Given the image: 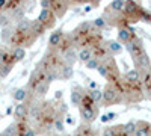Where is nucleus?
<instances>
[{"label": "nucleus", "mask_w": 151, "mask_h": 136, "mask_svg": "<svg viewBox=\"0 0 151 136\" xmlns=\"http://www.w3.org/2000/svg\"><path fill=\"white\" fill-rule=\"evenodd\" d=\"M121 101H124V95H122V92H121L113 83L109 82V83L104 86V89H103L101 104H104V106H112V104L121 103Z\"/></svg>", "instance_id": "nucleus-1"}, {"label": "nucleus", "mask_w": 151, "mask_h": 136, "mask_svg": "<svg viewBox=\"0 0 151 136\" xmlns=\"http://www.w3.org/2000/svg\"><path fill=\"white\" fill-rule=\"evenodd\" d=\"M36 20L40 21L47 30H48V29H55L56 21H58L56 15H55L50 9H41L40 14H38V18H36Z\"/></svg>", "instance_id": "nucleus-2"}, {"label": "nucleus", "mask_w": 151, "mask_h": 136, "mask_svg": "<svg viewBox=\"0 0 151 136\" xmlns=\"http://www.w3.org/2000/svg\"><path fill=\"white\" fill-rule=\"evenodd\" d=\"M68 9H70V3L67 0H50V11L56 15L58 20L64 18Z\"/></svg>", "instance_id": "nucleus-3"}, {"label": "nucleus", "mask_w": 151, "mask_h": 136, "mask_svg": "<svg viewBox=\"0 0 151 136\" xmlns=\"http://www.w3.org/2000/svg\"><path fill=\"white\" fill-rule=\"evenodd\" d=\"M79 114L83 119V122H92L97 119L98 117V104H94V106H89V107H85V106H79Z\"/></svg>", "instance_id": "nucleus-4"}, {"label": "nucleus", "mask_w": 151, "mask_h": 136, "mask_svg": "<svg viewBox=\"0 0 151 136\" xmlns=\"http://www.w3.org/2000/svg\"><path fill=\"white\" fill-rule=\"evenodd\" d=\"M125 50L129 52V55H130L132 58L144 53V52H145V47H144V41L141 40V36L137 35L136 38H133L132 41H129L127 44H125Z\"/></svg>", "instance_id": "nucleus-5"}, {"label": "nucleus", "mask_w": 151, "mask_h": 136, "mask_svg": "<svg viewBox=\"0 0 151 136\" xmlns=\"http://www.w3.org/2000/svg\"><path fill=\"white\" fill-rule=\"evenodd\" d=\"M27 5H29V0H6V6L3 11L11 15L12 12L20 11V9L27 11Z\"/></svg>", "instance_id": "nucleus-6"}, {"label": "nucleus", "mask_w": 151, "mask_h": 136, "mask_svg": "<svg viewBox=\"0 0 151 136\" xmlns=\"http://www.w3.org/2000/svg\"><path fill=\"white\" fill-rule=\"evenodd\" d=\"M137 36V33H136V30L132 27V26H129V27H121V29H118V41L121 42V44H127L129 41H132L133 38H136Z\"/></svg>", "instance_id": "nucleus-7"}, {"label": "nucleus", "mask_w": 151, "mask_h": 136, "mask_svg": "<svg viewBox=\"0 0 151 136\" xmlns=\"http://www.w3.org/2000/svg\"><path fill=\"white\" fill-rule=\"evenodd\" d=\"M64 36H65V32L62 30V29H56V30H53L52 35L48 36V47L58 48V45L60 44V41L64 40Z\"/></svg>", "instance_id": "nucleus-8"}, {"label": "nucleus", "mask_w": 151, "mask_h": 136, "mask_svg": "<svg viewBox=\"0 0 151 136\" xmlns=\"http://www.w3.org/2000/svg\"><path fill=\"white\" fill-rule=\"evenodd\" d=\"M151 135V122L148 121H137L136 122V132L134 136H150Z\"/></svg>", "instance_id": "nucleus-9"}, {"label": "nucleus", "mask_w": 151, "mask_h": 136, "mask_svg": "<svg viewBox=\"0 0 151 136\" xmlns=\"http://www.w3.org/2000/svg\"><path fill=\"white\" fill-rule=\"evenodd\" d=\"M86 94L85 89L79 88V86H74L71 89V94H70V101L73 106H80V101H82V97Z\"/></svg>", "instance_id": "nucleus-10"}, {"label": "nucleus", "mask_w": 151, "mask_h": 136, "mask_svg": "<svg viewBox=\"0 0 151 136\" xmlns=\"http://www.w3.org/2000/svg\"><path fill=\"white\" fill-rule=\"evenodd\" d=\"M73 136H95V130L89 122H83L77 129H76Z\"/></svg>", "instance_id": "nucleus-11"}, {"label": "nucleus", "mask_w": 151, "mask_h": 136, "mask_svg": "<svg viewBox=\"0 0 151 136\" xmlns=\"http://www.w3.org/2000/svg\"><path fill=\"white\" fill-rule=\"evenodd\" d=\"M27 115H29V106H27L26 101L15 104V107H14V117L17 119H26Z\"/></svg>", "instance_id": "nucleus-12"}, {"label": "nucleus", "mask_w": 151, "mask_h": 136, "mask_svg": "<svg viewBox=\"0 0 151 136\" xmlns=\"http://www.w3.org/2000/svg\"><path fill=\"white\" fill-rule=\"evenodd\" d=\"M6 64H14L15 65V60L12 58V48L9 50L8 47H2L0 48V67L6 65Z\"/></svg>", "instance_id": "nucleus-13"}, {"label": "nucleus", "mask_w": 151, "mask_h": 136, "mask_svg": "<svg viewBox=\"0 0 151 136\" xmlns=\"http://www.w3.org/2000/svg\"><path fill=\"white\" fill-rule=\"evenodd\" d=\"M48 88H50V83H47L45 80H42L41 83H38L36 85V88L32 91V95L35 97V98H44L45 95H47V92H48Z\"/></svg>", "instance_id": "nucleus-14"}, {"label": "nucleus", "mask_w": 151, "mask_h": 136, "mask_svg": "<svg viewBox=\"0 0 151 136\" xmlns=\"http://www.w3.org/2000/svg\"><path fill=\"white\" fill-rule=\"evenodd\" d=\"M106 45H107V48H109V52H110V55H112V56L121 55V53H122V50H124L122 44H121L118 40H109V41H106Z\"/></svg>", "instance_id": "nucleus-15"}, {"label": "nucleus", "mask_w": 151, "mask_h": 136, "mask_svg": "<svg viewBox=\"0 0 151 136\" xmlns=\"http://www.w3.org/2000/svg\"><path fill=\"white\" fill-rule=\"evenodd\" d=\"M122 80L124 82H129V83H139L141 82V73L137 71L136 68H132L127 73H124Z\"/></svg>", "instance_id": "nucleus-16"}, {"label": "nucleus", "mask_w": 151, "mask_h": 136, "mask_svg": "<svg viewBox=\"0 0 151 136\" xmlns=\"http://www.w3.org/2000/svg\"><path fill=\"white\" fill-rule=\"evenodd\" d=\"M62 58H64L65 64L74 67L76 62H79V59H77V48H70V50H67L64 55H62Z\"/></svg>", "instance_id": "nucleus-17"}, {"label": "nucleus", "mask_w": 151, "mask_h": 136, "mask_svg": "<svg viewBox=\"0 0 151 136\" xmlns=\"http://www.w3.org/2000/svg\"><path fill=\"white\" fill-rule=\"evenodd\" d=\"M92 56H94L92 55V48H89V47H82V48L77 50V59H79V62H82V64H86Z\"/></svg>", "instance_id": "nucleus-18"}, {"label": "nucleus", "mask_w": 151, "mask_h": 136, "mask_svg": "<svg viewBox=\"0 0 151 136\" xmlns=\"http://www.w3.org/2000/svg\"><path fill=\"white\" fill-rule=\"evenodd\" d=\"M14 32H15V26H14V24L3 27L2 32H0V40H2V42L3 44H8L9 40L12 38V35H14Z\"/></svg>", "instance_id": "nucleus-19"}, {"label": "nucleus", "mask_w": 151, "mask_h": 136, "mask_svg": "<svg viewBox=\"0 0 151 136\" xmlns=\"http://www.w3.org/2000/svg\"><path fill=\"white\" fill-rule=\"evenodd\" d=\"M29 94H30V92L27 91L26 86H24V88H18V89H15L14 94H12V98H14L15 101H18V103H23V101H26V100H27Z\"/></svg>", "instance_id": "nucleus-20"}, {"label": "nucleus", "mask_w": 151, "mask_h": 136, "mask_svg": "<svg viewBox=\"0 0 151 136\" xmlns=\"http://www.w3.org/2000/svg\"><path fill=\"white\" fill-rule=\"evenodd\" d=\"M73 76H74V67L64 62V65L60 67V80H70Z\"/></svg>", "instance_id": "nucleus-21"}, {"label": "nucleus", "mask_w": 151, "mask_h": 136, "mask_svg": "<svg viewBox=\"0 0 151 136\" xmlns=\"http://www.w3.org/2000/svg\"><path fill=\"white\" fill-rule=\"evenodd\" d=\"M141 83H142L145 91H150L151 89V68L141 71Z\"/></svg>", "instance_id": "nucleus-22"}, {"label": "nucleus", "mask_w": 151, "mask_h": 136, "mask_svg": "<svg viewBox=\"0 0 151 136\" xmlns=\"http://www.w3.org/2000/svg\"><path fill=\"white\" fill-rule=\"evenodd\" d=\"M124 3H125V0H112V2L106 6V9L113 12V14H119L124 8Z\"/></svg>", "instance_id": "nucleus-23"}, {"label": "nucleus", "mask_w": 151, "mask_h": 136, "mask_svg": "<svg viewBox=\"0 0 151 136\" xmlns=\"http://www.w3.org/2000/svg\"><path fill=\"white\" fill-rule=\"evenodd\" d=\"M30 21H32V20H29L27 17L18 20V21L14 24L15 30H18V32H29V30H30Z\"/></svg>", "instance_id": "nucleus-24"}, {"label": "nucleus", "mask_w": 151, "mask_h": 136, "mask_svg": "<svg viewBox=\"0 0 151 136\" xmlns=\"http://www.w3.org/2000/svg\"><path fill=\"white\" fill-rule=\"evenodd\" d=\"M12 58H14L15 64L21 62V60L26 58V48H23V47H14V48H12Z\"/></svg>", "instance_id": "nucleus-25"}, {"label": "nucleus", "mask_w": 151, "mask_h": 136, "mask_svg": "<svg viewBox=\"0 0 151 136\" xmlns=\"http://www.w3.org/2000/svg\"><path fill=\"white\" fill-rule=\"evenodd\" d=\"M30 29H32V32L38 36V38H40V36L47 30V29H45V27H44L42 24H41L40 21H38V20H32V21H30Z\"/></svg>", "instance_id": "nucleus-26"}, {"label": "nucleus", "mask_w": 151, "mask_h": 136, "mask_svg": "<svg viewBox=\"0 0 151 136\" xmlns=\"http://www.w3.org/2000/svg\"><path fill=\"white\" fill-rule=\"evenodd\" d=\"M0 136H18V124L17 122L9 124L2 133H0Z\"/></svg>", "instance_id": "nucleus-27"}, {"label": "nucleus", "mask_w": 151, "mask_h": 136, "mask_svg": "<svg viewBox=\"0 0 151 136\" xmlns=\"http://www.w3.org/2000/svg\"><path fill=\"white\" fill-rule=\"evenodd\" d=\"M12 23L14 21H12V18H11V15L8 14V12H5V11L0 12V29H3L6 26H11Z\"/></svg>", "instance_id": "nucleus-28"}, {"label": "nucleus", "mask_w": 151, "mask_h": 136, "mask_svg": "<svg viewBox=\"0 0 151 136\" xmlns=\"http://www.w3.org/2000/svg\"><path fill=\"white\" fill-rule=\"evenodd\" d=\"M101 0H71V6H79V5H92V8L98 6Z\"/></svg>", "instance_id": "nucleus-29"}, {"label": "nucleus", "mask_w": 151, "mask_h": 136, "mask_svg": "<svg viewBox=\"0 0 151 136\" xmlns=\"http://www.w3.org/2000/svg\"><path fill=\"white\" fill-rule=\"evenodd\" d=\"M88 94H89V97L92 98V100H94L97 104L101 103V98H103V91H101V89H98V88L89 89V91H88Z\"/></svg>", "instance_id": "nucleus-30"}, {"label": "nucleus", "mask_w": 151, "mask_h": 136, "mask_svg": "<svg viewBox=\"0 0 151 136\" xmlns=\"http://www.w3.org/2000/svg\"><path fill=\"white\" fill-rule=\"evenodd\" d=\"M92 26H94L95 29H98V30H104L106 27H109L103 15H101V17H97L95 20H92Z\"/></svg>", "instance_id": "nucleus-31"}, {"label": "nucleus", "mask_w": 151, "mask_h": 136, "mask_svg": "<svg viewBox=\"0 0 151 136\" xmlns=\"http://www.w3.org/2000/svg\"><path fill=\"white\" fill-rule=\"evenodd\" d=\"M124 132L127 136H134V132H136V122L134 121H129L124 124Z\"/></svg>", "instance_id": "nucleus-32"}, {"label": "nucleus", "mask_w": 151, "mask_h": 136, "mask_svg": "<svg viewBox=\"0 0 151 136\" xmlns=\"http://www.w3.org/2000/svg\"><path fill=\"white\" fill-rule=\"evenodd\" d=\"M14 68V64H6V65H2L0 67V79H6L9 76V73Z\"/></svg>", "instance_id": "nucleus-33"}, {"label": "nucleus", "mask_w": 151, "mask_h": 136, "mask_svg": "<svg viewBox=\"0 0 151 136\" xmlns=\"http://www.w3.org/2000/svg\"><path fill=\"white\" fill-rule=\"evenodd\" d=\"M85 65H86V68H88V70H97V68H98V65H100V60H98L97 58H94V56H92V58H91L89 60H88V62H86Z\"/></svg>", "instance_id": "nucleus-34"}, {"label": "nucleus", "mask_w": 151, "mask_h": 136, "mask_svg": "<svg viewBox=\"0 0 151 136\" xmlns=\"http://www.w3.org/2000/svg\"><path fill=\"white\" fill-rule=\"evenodd\" d=\"M53 127H55L58 132H64V130H65V127H64V119H62V117H59V115L56 117Z\"/></svg>", "instance_id": "nucleus-35"}, {"label": "nucleus", "mask_w": 151, "mask_h": 136, "mask_svg": "<svg viewBox=\"0 0 151 136\" xmlns=\"http://www.w3.org/2000/svg\"><path fill=\"white\" fill-rule=\"evenodd\" d=\"M101 136H116V133H115V127H113V126H107V127H104L103 132H101Z\"/></svg>", "instance_id": "nucleus-36"}, {"label": "nucleus", "mask_w": 151, "mask_h": 136, "mask_svg": "<svg viewBox=\"0 0 151 136\" xmlns=\"http://www.w3.org/2000/svg\"><path fill=\"white\" fill-rule=\"evenodd\" d=\"M115 117H116V114L115 112H109V114H104V115H101V122L103 124H106V122H109V121H112V119H115Z\"/></svg>", "instance_id": "nucleus-37"}, {"label": "nucleus", "mask_w": 151, "mask_h": 136, "mask_svg": "<svg viewBox=\"0 0 151 136\" xmlns=\"http://www.w3.org/2000/svg\"><path fill=\"white\" fill-rule=\"evenodd\" d=\"M97 71H98V74L101 77H104V79H107V70H106V67L100 62V65H98V68H97Z\"/></svg>", "instance_id": "nucleus-38"}, {"label": "nucleus", "mask_w": 151, "mask_h": 136, "mask_svg": "<svg viewBox=\"0 0 151 136\" xmlns=\"http://www.w3.org/2000/svg\"><path fill=\"white\" fill-rule=\"evenodd\" d=\"M23 136H36V132H35V129H32V127H27L26 130H24Z\"/></svg>", "instance_id": "nucleus-39"}, {"label": "nucleus", "mask_w": 151, "mask_h": 136, "mask_svg": "<svg viewBox=\"0 0 151 136\" xmlns=\"http://www.w3.org/2000/svg\"><path fill=\"white\" fill-rule=\"evenodd\" d=\"M41 9H50V0H40Z\"/></svg>", "instance_id": "nucleus-40"}, {"label": "nucleus", "mask_w": 151, "mask_h": 136, "mask_svg": "<svg viewBox=\"0 0 151 136\" xmlns=\"http://www.w3.org/2000/svg\"><path fill=\"white\" fill-rule=\"evenodd\" d=\"M65 122H67V124H70V126H73V124H74V119H73L70 115H67V118H65Z\"/></svg>", "instance_id": "nucleus-41"}, {"label": "nucleus", "mask_w": 151, "mask_h": 136, "mask_svg": "<svg viewBox=\"0 0 151 136\" xmlns=\"http://www.w3.org/2000/svg\"><path fill=\"white\" fill-rule=\"evenodd\" d=\"M6 6V0H0V12H2Z\"/></svg>", "instance_id": "nucleus-42"}, {"label": "nucleus", "mask_w": 151, "mask_h": 136, "mask_svg": "<svg viewBox=\"0 0 151 136\" xmlns=\"http://www.w3.org/2000/svg\"><path fill=\"white\" fill-rule=\"evenodd\" d=\"M97 88V83L95 82H89V89H95Z\"/></svg>", "instance_id": "nucleus-43"}, {"label": "nucleus", "mask_w": 151, "mask_h": 136, "mask_svg": "<svg viewBox=\"0 0 151 136\" xmlns=\"http://www.w3.org/2000/svg\"><path fill=\"white\" fill-rule=\"evenodd\" d=\"M92 9H94V8H92V5H88V6L85 8V12H91Z\"/></svg>", "instance_id": "nucleus-44"}, {"label": "nucleus", "mask_w": 151, "mask_h": 136, "mask_svg": "<svg viewBox=\"0 0 151 136\" xmlns=\"http://www.w3.org/2000/svg\"><path fill=\"white\" fill-rule=\"evenodd\" d=\"M12 112H14V109H12V107H8V109H6V114H8V115L12 114Z\"/></svg>", "instance_id": "nucleus-45"}, {"label": "nucleus", "mask_w": 151, "mask_h": 136, "mask_svg": "<svg viewBox=\"0 0 151 136\" xmlns=\"http://www.w3.org/2000/svg\"><path fill=\"white\" fill-rule=\"evenodd\" d=\"M147 94H148V100L151 101V89H150V91H147Z\"/></svg>", "instance_id": "nucleus-46"}, {"label": "nucleus", "mask_w": 151, "mask_h": 136, "mask_svg": "<svg viewBox=\"0 0 151 136\" xmlns=\"http://www.w3.org/2000/svg\"><path fill=\"white\" fill-rule=\"evenodd\" d=\"M3 47V42H2V40H0V48H2Z\"/></svg>", "instance_id": "nucleus-47"}, {"label": "nucleus", "mask_w": 151, "mask_h": 136, "mask_svg": "<svg viewBox=\"0 0 151 136\" xmlns=\"http://www.w3.org/2000/svg\"><path fill=\"white\" fill-rule=\"evenodd\" d=\"M67 2H68V3H71V0H67ZM70 6H71V5H70Z\"/></svg>", "instance_id": "nucleus-48"}, {"label": "nucleus", "mask_w": 151, "mask_h": 136, "mask_svg": "<svg viewBox=\"0 0 151 136\" xmlns=\"http://www.w3.org/2000/svg\"><path fill=\"white\" fill-rule=\"evenodd\" d=\"M50 136H59V135H50Z\"/></svg>", "instance_id": "nucleus-49"}, {"label": "nucleus", "mask_w": 151, "mask_h": 136, "mask_svg": "<svg viewBox=\"0 0 151 136\" xmlns=\"http://www.w3.org/2000/svg\"><path fill=\"white\" fill-rule=\"evenodd\" d=\"M65 136H73V135H65Z\"/></svg>", "instance_id": "nucleus-50"}, {"label": "nucleus", "mask_w": 151, "mask_h": 136, "mask_svg": "<svg viewBox=\"0 0 151 136\" xmlns=\"http://www.w3.org/2000/svg\"><path fill=\"white\" fill-rule=\"evenodd\" d=\"M150 12H151V5H150Z\"/></svg>", "instance_id": "nucleus-51"}, {"label": "nucleus", "mask_w": 151, "mask_h": 136, "mask_svg": "<svg viewBox=\"0 0 151 136\" xmlns=\"http://www.w3.org/2000/svg\"><path fill=\"white\" fill-rule=\"evenodd\" d=\"M150 136H151V135H150Z\"/></svg>", "instance_id": "nucleus-52"}]
</instances>
